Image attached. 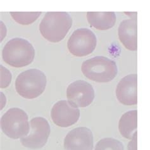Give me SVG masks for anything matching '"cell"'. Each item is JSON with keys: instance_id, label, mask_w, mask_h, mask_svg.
I'll return each mask as SVG.
<instances>
[{"instance_id": "cell-6", "label": "cell", "mask_w": 150, "mask_h": 150, "mask_svg": "<svg viewBox=\"0 0 150 150\" xmlns=\"http://www.w3.org/2000/svg\"><path fill=\"white\" fill-rule=\"evenodd\" d=\"M96 43V37L92 30L81 28L74 31L68 40L67 47L74 56L82 57L93 53Z\"/></svg>"}, {"instance_id": "cell-11", "label": "cell", "mask_w": 150, "mask_h": 150, "mask_svg": "<svg viewBox=\"0 0 150 150\" xmlns=\"http://www.w3.org/2000/svg\"><path fill=\"white\" fill-rule=\"evenodd\" d=\"M137 74L126 76L118 82L116 88L117 100L122 104L127 106L135 105L137 103Z\"/></svg>"}, {"instance_id": "cell-8", "label": "cell", "mask_w": 150, "mask_h": 150, "mask_svg": "<svg viewBox=\"0 0 150 150\" xmlns=\"http://www.w3.org/2000/svg\"><path fill=\"white\" fill-rule=\"evenodd\" d=\"M54 123L61 127H68L79 119L80 110L69 101L61 100L56 103L51 112Z\"/></svg>"}, {"instance_id": "cell-13", "label": "cell", "mask_w": 150, "mask_h": 150, "mask_svg": "<svg viewBox=\"0 0 150 150\" xmlns=\"http://www.w3.org/2000/svg\"><path fill=\"white\" fill-rule=\"evenodd\" d=\"M87 19L89 24L98 30H108L114 26L116 22V15L113 11L108 12L87 13Z\"/></svg>"}, {"instance_id": "cell-5", "label": "cell", "mask_w": 150, "mask_h": 150, "mask_svg": "<svg viewBox=\"0 0 150 150\" xmlns=\"http://www.w3.org/2000/svg\"><path fill=\"white\" fill-rule=\"evenodd\" d=\"M1 128L2 131L11 139H21L26 136L30 131L28 116L21 109L10 108L1 118Z\"/></svg>"}, {"instance_id": "cell-7", "label": "cell", "mask_w": 150, "mask_h": 150, "mask_svg": "<svg viewBox=\"0 0 150 150\" xmlns=\"http://www.w3.org/2000/svg\"><path fill=\"white\" fill-rule=\"evenodd\" d=\"M29 134L21 139V143L26 148L37 149L42 148L48 141L50 126L45 118L38 117L30 122Z\"/></svg>"}, {"instance_id": "cell-4", "label": "cell", "mask_w": 150, "mask_h": 150, "mask_svg": "<svg viewBox=\"0 0 150 150\" xmlns=\"http://www.w3.org/2000/svg\"><path fill=\"white\" fill-rule=\"evenodd\" d=\"M46 82V77L42 71L29 69L18 75L15 81V89L25 99H34L45 91Z\"/></svg>"}, {"instance_id": "cell-14", "label": "cell", "mask_w": 150, "mask_h": 150, "mask_svg": "<svg viewBox=\"0 0 150 150\" xmlns=\"http://www.w3.org/2000/svg\"><path fill=\"white\" fill-rule=\"evenodd\" d=\"M137 111L131 110L125 113L118 122V129L121 135L128 139H132L137 131Z\"/></svg>"}, {"instance_id": "cell-12", "label": "cell", "mask_w": 150, "mask_h": 150, "mask_svg": "<svg viewBox=\"0 0 150 150\" xmlns=\"http://www.w3.org/2000/svg\"><path fill=\"white\" fill-rule=\"evenodd\" d=\"M118 38L126 48L136 51L137 43V19H127L122 21L118 27Z\"/></svg>"}, {"instance_id": "cell-15", "label": "cell", "mask_w": 150, "mask_h": 150, "mask_svg": "<svg viewBox=\"0 0 150 150\" xmlns=\"http://www.w3.org/2000/svg\"><path fill=\"white\" fill-rule=\"evenodd\" d=\"M42 13L39 12H10L15 21L22 25H29L35 22Z\"/></svg>"}, {"instance_id": "cell-10", "label": "cell", "mask_w": 150, "mask_h": 150, "mask_svg": "<svg viewBox=\"0 0 150 150\" xmlns=\"http://www.w3.org/2000/svg\"><path fill=\"white\" fill-rule=\"evenodd\" d=\"M65 150H93V135L88 128L79 127L70 131L64 139Z\"/></svg>"}, {"instance_id": "cell-18", "label": "cell", "mask_w": 150, "mask_h": 150, "mask_svg": "<svg viewBox=\"0 0 150 150\" xmlns=\"http://www.w3.org/2000/svg\"><path fill=\"white\" fill-rule=\"evenodd\" d=\"M128 150H137V132L134 134L127 146Z\"/></svg>"}, {"instance_id": "cell-3", "label": "cell", "mask_w": 150, "mask_h": 150, "mask_svg": "<svg viewBox=\"0 0 150 150\" xmlns=\"http://www.w3.org/2000/svg\"><path fill=\"white\" fill-rule=\"evenodd\" d=\"M82 72L89 79L97 82L112 81L118 72L116 63L103 56H97L82 63Z\"/></svg>"}, {"instance_id": "cell-2", "label": "cell", "mask_w": 150, "mask_h": 150, "mask_svg": "<svg viewBox=\"0 0 150 150\" xmlns=\"http://www.w3.org/2000/svg\"><path fill=\"white\" fill-rule=\"evenodd\" d=\"M35 56L33 45L22 38H13L4 46L2 51L3 60L13 67H23L30 64Z\"/></svg>"}, {"instance_id": "cell-1", "label": "cell", "mask_w": 150, "mask_h": 150, "mask_svg": "<svg viewBox=\"0 0 150 150\" xmlns=\"http://www.w3.org/2000/svg\"><path fill=\"white\" fill-rule=\"evenodd\" d=\"M72 25V18L67 12H47L39 25L41 35L52 42L61 41Z\"/></svg>"}, {"instance_id": "cell-16", "label": "cell", "mask_w": 150, "mask_h": 150, "mask_svg": "<svg viewBox=\"0 0 150 150\" xmlns=\"http://www.w3.org/2000/svg\"><path fill=\"white\" fill-rule=\"evenodd\" d=\"M94 150H124V145L113 138L106 137L98 142Z\"/></svg>"}, {"instance_id": "cell-17", "label": "cell", "mask_w": 150, "mask_h": 150, "mask_svg": "<svg viewBox=\"0 0 150 150\" xmlns=\"http://www.w3.org/2000/svg\"><path fill=\"white\" fill-rule=\"evenodd\" d=\"M11 74L5 67L1 65V88H6L9 86L11 81Z\"/></svg>"}, {"instance_id": "cell-9", "label": "cell", "mask_w": 150, "mask_h": 150, "mask_svg": "<svg viewBox=\"0 0 150 150\" xmlns=\"http://www.w3.org/2000/svg\"><path fill=\"white\" fill-rule=\"evenodd\" d=\"M67 96L69 101L74 106L84 108L92 103L94 99V91L88 82L78 80L68 86Z\"/></svg>"}]
</instances>
